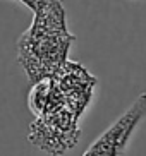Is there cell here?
I'll use <instances>...</instances> for the list:
<instances>
[{
	"label": "cell",
	"instance_id": "cell-1",
	"mask_svg": "<svg viewBox=\"0 0 146 156\" xmlns=\"http://www.w3.org/2000/svg\"><path fill=\"white\" fill-rule=\"evenodd\" d=\"M76 36L67 28L65 9L60 0H45L35 12L31 26L17 41V62L29 81L53 77L67 62Z\"/></svg>",
	"mask_w": 146,
	"mask_h": 156
},
{
	"label": "cell",
	"instance_id": "cell-2",
	"mask_svg": "<svg viewBox=\"0 0 146 156\" xmlns=\"http://www.w3.org/2000/svg\"><path fill=\"white\" fill-rule=\"evenodd\" d=\"M79 119L67 106H60L48 113L35 117L29 125L27 139L33 146L52 156H62L79 141Z\"/></svg>",
	"mask_w": 146,
	"mask_h": 156
},
{
	"label": "cell",
	"instance_id": "cell-3",
	"mask_svg": "<svg viewBox=\"0 0 146 156\" xmlns=\"http://www.w3.org/2000/svg\"><path fill=\"white\" fill-rule=\"evenodd\" d=\"M146 117V93H141L133 105L114 124L91 142L82 156H124L134 130Z\"/></svg>",
	"mask_w": 146,
	"mask_h": 156
},
{
	"label": "cell",
	"instance_id": "cell-4",
	"mask_svg": "<svg viewBox=\"0 0 146 156\" xmlns=\"http://www.w3.org/2000/svg\"><path fill=\"white\" fill-rule=\"evenodd\" d=\"M53 79L64 96L65 106L79 119L88 108V105L91 103L96 79L81 64L71 62V60H67L60 67Z\"/></svg>",
	"mask_w": 146,
	"mask_h": 156
},
{
	"label": "cell",
	"instance_id": "cell-5",
	"mask_svg": "<svg viewBox=\"0 0 146 156\" xmlns=\"http://www.w3.org/2000/svg\"><path fill=\"white\" fill-rule=\"evenodd\" d=\"M27 105H29V110L33 112L35 117H41L55 108L65 106V103L55 79L46 77L33 83V87L29 91V96H27Z\"/></svg>",
	"mask_w": 146,
	"mask_h": 156
},
{
	"label": "cell",
	"instance_id": "cell-6",
	"mask_svg": "<svg viewBox=\"0 0 146 156\" xmlns=\"http://www.w3.org/2000/svg\"><path fill=\"white\" fill-rule=\"evenodd\" d=\"M17 2H21L23 5H26L27 9H29L33 14H35V12H36V10L41 7V4H43L45 0H17Z\"/></svg>",
	"mask_w": 146,
	"mask_h": 156
}]
</instances>
